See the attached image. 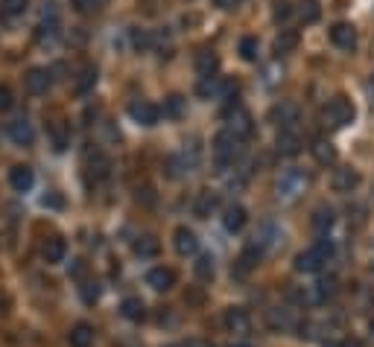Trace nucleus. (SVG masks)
Segmentation results:
<instances>
[{
    "label": "nucleus",
    "mask_w": 374,
    "mask_h": 347,
    "mask_svg": "<svg viewBox=\"0 0 374 347\" xmlns=\"http://www.w3.org/2000/svg\"><path fill=\"white\" fill-rule=\"evenodd\" d=\"M313 158L322 163V166H330L337 161V149H334V143H328V141H316L313 143Z\"/></svg>",
    "instance_id": "obj_26"
},
{
    "label": "nucleus",
    "mask_w": 374,
    "mask_h": 347,
    "mask_svg": "<svg viewBox=\"0 0 374 347\" xmlns=\"http://www.w3.org/2000/svg\"><path fill=\"white\" fill-rule=\"evenodd\" d=\"M354 117H357V108H354V103L348 100V96H334V100L322 108V120H325V126H330V129L348 126V123H354Z\"/></svg>",
    "instance_id": "obj_1"
},
{
    "label": "nucleus",
    "mask_w": 374,
    "mask_h": 347,
    "mask_svg": "<svg viewBox=\"0 0 374 347\" xmlns=\"http://www.w3.org/2000/svg\"><path fill=\"white\" fill-rule=\"evenodd\" d=\"M41 204H44V207H62V199L56 196V193H50V196L41 199Z\"/></svg>",
    "instance_id": "obj_43"
},
{
    "label": "nucleus",
    "mask_w": 374,
    "mask_h": 347,
    "mask_svg": "<svg viewBox=\"0 0 374 347\" xmlns=\"http://www.w3.org/2000/svg\"><path fill=\"white\" fill-rule=\"evenodd\" d=\"M298 117H301L298 105L289 103V100H281L278 105H272V111H269V120L275 123V126H281V132L284 129H293L296 123H298Z\"/></svg>",
    "instance_id": "obj_4"
},
{
    "label": "nucleus",
    "mask_w": 374,
    "mask_h": 347,
    "mask_svg": "<svg viewBox=\"0 0 374 347\" xmlns=\"http://www.w3.org/2000/svg\"><path fill=\"white\" fill-rule=\"evenodd\" d=\"M6 310H9V298H6L3 292H0V315H3Z\"/></svg>",
    "instance_id": "obj_47"
},
{
    "label": "nucleus",
    "mask_w": 374,
    "mask_h": 347,
    "mask_svg": "<svg viewBox=\"0 0 374 347\" xmlns=\"http://www.w3.org/2000/svg\"><path fill=\"white\" fill-rule=\"evenodd\" d=\"M67 344H71V347H91L94 344V327L85 324V321L74 324L71 332H67Z\"/></svg>",
    "instance_id": "obj_16"
},
{
    "label": "nucleus",
    "mask_w": 374,
    "mask_h": 347,
    "mask_svg": "<svg viewBox=\"0 0 374 347\" xmlns=\"http://www.w3.org/2000/svg\"><path fill=\"white\" fill-rule=\"evenodd\" d=\"M298 149H301V137L293 129H284L278 134V152L281 155H298Z\"/></svg>",
    "instance_id": "obj_23"
},
{
    "label": "nucleus",
    "mask_w": 374,
    "mask_h": 347,
    "mask_svg": "<svg viewBox=\"0 0 374 347\" xmlns=\"http://www.w3.org/2000/svg\"><path fill=\"white\" fill-rule=\"evenodd\" d=\"M325 347H357L351 341H325Z\"/></svg>",
    "instance_id": "obj_46"
},
{
    "label": "nucleus",
    "mask_w": 374,
    "mask_h": 347,
    "mask_svg": "<svg viewBox=\"0 0 374 347\" xmlns=\"http://www.w3.org/2000/svg\"><path fill=\"white\" fill-rule=\"evenodd\" d=\"M334 225V211L330 207H316V213H313V228L318 231V233H328V228Z\"/></svg>",
    "instance_id": "obj_29"
},
{
    "label": "nucleus",
    "mask_w": 374,
    "mask_h": 347,
    "mask_svg": "<svg viewBox=\"0 0 374 347\" xmlns=\"http://www.w3.org/2000/svg\"><path fill=\"white\" fill-rule=\"evenodd\" d=\"M313 248H316V254H318V257H322L325 263H328L330 257H334V242H330L328 237H322V240H318V242H316Z\"/></svg>",
    "instance_id": "obj_40"
},
{
    "label": "nucleus",
    "mask_w": 374,
    "mask_h": 347,
    "mask_svg": "<svg viewBox=\"0 0 374 347\" xmlns=\"http://www.w3.org/2000/svg\"><path fill=\"white\" fill-rule=\"evenodd\" d=\"M337 295V281L328 277V281H318L316 286H310V303H328Z\"/></svg>",
    "instance_id": "obj_20"
},
{
    "label": "nucleus",
    "mask_w": 374,
    "mask_h": 347,
    "mask_svg": "<svg viewBox=\"0 0 374 347\" xmlns=\"http://www.w3.org/2000/svg\"><path fill=\"white\" fill-rule=\"evenodd\" d=\"M223 324L228 332H234V336H246V332L252 330V318H248V312L243 307H231L223 315Z\"/></svg>",
    "instance_id": "obj_7"
},
{
    "label": "nucleus",
    "mask_w": 374,
    "mask_h": 347,
    "mask_svg": "<svg viewBox=\"0 0 374 347\" xmlns=\"http://www.w3.org/2000/svg\"><path fill=\"white\" fill-rule=\"evenodd\" d=\"M371 274H374V263H371Z\"/></svg>",
    "instance_id": "obj_49"
},
{
    "label": "nucleus",
    "mask_w": 374,
    "mask_h": 347,
    "mask_svg": "<svg viewBox=\"0 0 374 347\" xmlns=\"http://www.w3.org/2000/svg\"><path fill=\"white\" fill-rule=\"evenodd\" d=\"M24 85H26V91H30L33 96H41V94L50 91L53 76H50V71H44V67H30L26 76H24Z\"/></svg>",
    "instance_id": "obj_8"
},
{
    "label": "nucleus",
    "mask_w": 374,
    "mask_h": 347,
    "mask_svg": "<svg viewBox=\"0 0 374 347\" xmlns=\"http://www.w3.org/2000/svg\"><path fill=\"white\" fill-rule=\"evenodd\" d=\"M129 117L137 123V126H146L149 129V126H155V123L161 120V108L146 103V100H137V103L129 105Z\"/></svg>",
    "instance_id": "obj_6"
},
{
    "label": "nucleus",
    "mask_w": 374,
    "mask_h": 347,
    "mask_svg": "<svg viewBox=\"0 0 374 347\" xmlns=\"http://www.w3.org/2000/svg\"><path fill=\"white\" fill-rule=\"evenodd\" d=\"M26 3H30V0H0V12H3V15H21Z\"/></svg>",
    "instance_id": "obj_36"
},
{
    "label": "nucleus",
    "mask_w": 374,
    "mask_h": 347,
    "mask_svg": "<svg viewBox=\"0 0 374 347\" xmlns=\"http://www.w3.org/2000/svg\"><path fill=\"white\" fill-rule=\"evenodd\" d=\"M15 105V96H12V88L9 85H0V111H9Z\"/></svg>",
    "instance_id": "obj_41"
},
{
    "label": "nucleus",
    "mask_w": 374,
    "mask_h": 347,
    "mask_svg": "<svg viewBox=\"0 0 374 347\" xmlns=\"http://www.w3.org/2000/svg\"><path fill=\"white\" fill-rule=\"evenodd\" d=\"M272 15H275V21H287L289 15H293V3H289V0H275Z\"/></svg>",
    "instance_id": "obj_37"
},
{
    "label": "nucleus",
    "mask_w": 374,
    "mask_h": 347,
    "mask_svg": "<svg viewBox=\"0 0 374 347\" xmlns=\"http://www.w3.org/2000/svg\"><path fill=\"white\" fill-rule=\"evenodd\" d=\"M88 166H91V172H94L96 178H105L108 170H112V161H108L103 152H94V155H88Z\"/></svg>",
    "instance_id": "obj_30"
},
{
    "label": "nucleus",
    "mask_w": 374,
    "mask_h": 347,
    "mask_svg": "<svg viewBox=\"0 0 374 347\" xmlns=\"http://www.w3.org/2000/svg\"><path fill=\"white\" fill-rule=\"evenodd\" d=\"M228 132L234 137H240V141H246L248 134L255 132V123H252V114H248L246 108L234 105V111H228Z\"/></svg>",
    "instance_id": "obj_5"
},
{
    "label": "nucleus",
    "mask_w": 374,
    "mask_h": 347,
    "mask_svg": "<svg viewBox=\"0 0 374 347\" xmlns=\"http://www.w3.org/2000/svg\"><path fill=\"white\" fill-rule=\"evenodd\" d=\"M193 272H196L199 281H211L214 272H216V266H214V257H211V254H202V257L196 260V266H193Z\"/></svg>",
    "instance_id": "obj_33"
},
{
    "label": "nucleus",
    "mask_w": 374,
    "mask_h": 347,
    "mask_svg": "<svg viewBox=\"0 0 374 347\" xmlns=\"http://www.w3.org/2000/svg\"><path fill=\"white\" fill-rule=\"evenodd\" d=\"M260 257H263V248L257 242H248L243 248V254H240V272H252L260 263Z\"/></svg>",
    "instance_id": "obj_24"
},
{
    "label": "nucleus",
    "mask_w": 374,
    "mask_h": 347,
    "mask_svg": "<svg viewBox=\"0 0 374 347\" xmlns=\"http://www.w3.org/2000/svg\"><path fill=\"white\" fill-rule=\"evenodd\" d=\"M103 6V0H74V9L82 12V15H91V12H96Z\"/></svg>",
    "instance_id": "obj_39"
},
{
    "label": "nucleus",
    "mask_w": 374,
    "mask_h": 347,
    "mask_svg": "<svg viewBox=\"0 0 374 347\" xmlns=\"http://www.w3.org/2000/svg\"><path fill=\"white\" fill-rule=\"evenodd\" d=\"M146 283L155 289V292H170V289L176 286V272L167 269V266H155L146 272Z\"/></svg>",
    "instance_id": "obj_11"
},
{
    "label": "nucleus",
    "mask_w": 374,
    "mask_h": 347,
    "mask_svg": "<svg viewBox=\"0 0 374 347\" xmlns=\"http://www.w3.org/2000/svg\"><path fill=\"white\" fill-rule=\"evenodd\" d=\"M330 41H334V47L339 50H354L357 47V30H354V24H334L330 26Z\"/></svg>",
    "instance_id": "obj_9"
},
{
    "label": "nucleus",
    "mask_w": 374,
    "mask_h": 347,
    "mask_svg": "<svg viewBox=\"0 0 374 347\" xmlns=\"http://www.w3.org/2000/svg\"><path fill=\"white\" fill-rule=\"evenodd\" d=\"M182 111H185V96L173 94V96H167V100H164V108H161V114H164V117L178 120V117H182Z\"/></svg>",
    "instance_id": "obj_28"
},
{
    "label": "nucleus",
    "mask_w": 374,
    "mask_h": 347,
    "mask_svg": "<svg viewBox=\"0 0 374 347\" xmlns=\"http://www.w3.org/2000/svg\"><path fill=\"white\" fill-rule=\"evenodd\" d=\"M96 298H100V283H94V281L82 283V301H85V303H96Z\"/></svg>",
    "instance_id": "obj_38"
},
{
    "label": "nucleus",
    "mask_w": 374,
    "mask_h": 347,
    "mask_svg": "<svg viewBox=\"0 0 374 347\" xmlns=\"http://www.w3.org/2000/svg\"><path fill=\"white\" fill-rule=\"evenodd\" d=\"M298 18L304 24H316L318 18H322V9H318L316 0H304V3H298Z\"/></svg>",
    "instance_id": "obj_31"
},
{
    "label": "nucleus",
    "mask_w": 374,
    "mask_h": 347,
    "mask_svg": "<svg viewBox=\"0 0 374 347\" xmlns=\"http://www.w3.org/2000/svg\"><path fill=\"white\" fill-rule=\"evenodd\" d=\"M33 181H35V175H33V170L26 163H18V166H12L9 170V184H12L15 193H26L33 187Z\"/></svg>",
    "instance_id": "obj_15"
},
{
    "label": "nucleus",
    "mask_w": 374,
    "mask_h": 347,
    "mask_svg": "<svg viewBox=\"0 0 374 347\" xmlns=\"http://www.w3.org/2000/svg\"><path fill=\"white\" fill-rule=\"evenodd\" d=\"M298 47V33L296 30H281V35L275 38V53H293Z\"/></svg>",
    "instance_id": "obj_27"
},
{
    "label": "nucleus",
    "mask_w": 374,
    "mask_h": 347,
    "mask_svg": "<svg viewBox=\"0 0 374 347\" xmlns=\"http://www.w3.org/2000/svg\"><path fill=\"white\" fill-rule=\"evenodd\" d=\"M310 178L304 175L301 170H284L278 175V181H275V193H278L281 202H296L304 190H307Z\"/></svg>",
    "instance_id": "obj_2"
},
{
    "label": "nucleus",
    "mask_w": 374,
    "mask_h": 347,
    "mask_svg": "<svg viewBox=\"0 0 374 347\" xmlns=\"http://www.w3.org/2000/svg\"><path fill=\"white\" fill-rule=\"evenodd\" d=\"M182 347H214V344L207 341V339H190V341H185Z\"/></svg>",
    "instance_id": "obj_44"
},
{
    "label": "nucleus",
    "mask_w": 374,
    "mask_h": 347,
    "mask_svg": "<svg viewBox=\"0 0 374 347\" xmlns=\"http://www.w3.org/2000/svg\"><path fill=\"white\" fill-rule=\"evenodd\" d=\"M240 143H243L240 137H234L228 129L219 132V134L214 137V161H216V166H231L234 161H237Z\"/></svg>",
    "instance_id": "obj_3"
},
{
    "label": "nucleus",
    "mask_w": 374,
    "mask_h": 347,
    "mask_svg": "<svg viewBox=\"0 0 374 347\" xmlns=\"http://www.w3.org/2000/svg\"><path fill=\"white\" fill-rule=\"evenodd\" d=\"M240 55H243L246 62H255L257 59V38L255 35L240 38Z\"/></svg>",
    "instance_id": "obj_35"
},
{
    "label": "nucleus",
    "mask_w": 374,
    "mask_h": 347,
    "mask_svg": "<svg viewBox=\"0 0 374 347\" xmlns=\"http://www.w3.org/2000/svg\"><path fill=\"white\" fill-rule=\"evenodd\" d=\"M94 85H96V71L94 67H85V71L79 73V79H76V94H88Z\"/></svg>",
    "instance_id": "obj_34"
},
{
    "label": "nucleus",
    "mask_w": 374,
    "mask_h": 347,
    "mask_svg": "<svg viewBox=\"0 0 374 347\" xmlns=\"http://www.w3.org/2000/svg\"><path fill=\"white\" fill-rule=\"evenodd\" d=\"M158 251H161V242L152 237V233H144V237L135 242V254L137 257H158Z\"/></svg>",
    "instance_id": "obj_25"
},
{
    "label": "nucleus",
    "mask_w": 374,
    "mask_h": 347,
    "mask_svg": "<svg viewBox=\"0 0 374 347\" xmlns=\"http://www.w3.org/2000/svg\"><path fill=\"white\" fill-rule=\"evenodd\" d=\"M246 219H248V213H246V207H243V204H228V207H226L223 222H226V228H228L231 233L243 231V228H246Z\"/></svg>",
    "instance_id": "obj_18"
},
{
    "label": "nucleus",
    "mask_w": 374,
    "mask_h": 347,
    "mask_svg": "<svg viewBox=\"0 0 374 347\" xmlns=\"http://www.w3.org/2000/svg\"><path fill=\"white\" fill-rule=\"evenodd\" d=\"M231 347H252V344H231Z\"/></svg>",
    "instance_id": "obj_48"
},
{
    "label": "nucleus",
    "mask_w": 374,
    "mask_h": 347,
    "mask_svg": "<svg viewBox=\"0 0 374 347\" xmlns=\"http://www.w3.org/2000/svg\"><path fill=\"white\" fill-rule=\"evenodd\" d=\"M216 71H219V59H216V53H211V50L196 53V73H199L202 79L216 76Z\"/></svg>",
    "instance_id": "obj_17"
},
{
    "label": "nucleus",
    "mask_w": 374,
    "mask_h": 347,
    "mask_svg": "<svg viewBox=\"0 0 374 347\" xmlns=\"http://www.w3.org/2000/svg\"><path fill=\"white\" fill-rule=\"evenodd\" d=\"M41 257H44L47 266H59V263H65V257H67V242L62 237L44 240V245H41Z\"/></svg>",
    "instance_id": "obj_12"
},
{
    "label": "nucleus",
    "mask_w": 374,
    "mask_h": 347,
    "mask_svg": "<svg viewBox=\"0 0 374 347\" xmlns=\"http://www.w3.org/2000/svg\"><path fill=\"white\" fill-rule=\"evenodd\" d=\"M322 266H325V260L316 254V248H310V251H301L296 257V272H301V274H313V272H318Z\"/></svg>",
    "instance_id": "obj_19"
},
{
    "label": "nucleus",
    "mask_w": 374,
    "mask_h": 347,
    "mask_svg": "<svg viewBox=\"0 0 374 347\" xmlns=\"http://www.w3.org/2000/svg\"><path fill=\"white\" fill-rule=\"evenodd\" d=\"M120 312H123V318H129V321H144L146 318V307L141 298H126L120 303Z\"/></svg>",
    "instance_id": "obj_21"
},
{
    "label": "nucleus",
    "mask_w": 374,
    "mask_h": 347,
    "mask_svg": "<svg viewBox=\"0 0 374 347\" xmlns=\"http://www.w3.org/2000/svg\"><path fill=\"white\" fill-rule=\"evenodd\" d=\"M357 184H359V175L351 166H339V170H334V175H330V187H334V193H342V196L357 190Z\"/></svg>",
    "instance_id": "obj_10"
},
{
    "label": "nucleus",
    "mask_w": 374,
    "mask_h": 347,
    "mask_svg": "<svg viewBox=\"0 0 374 347\" xmlns=\"http://www.w3.org/2000/svg\"><path fill=\"white\" fill-rule=\"evenodd\" d=\"M266 321H269V327H272V330H278V332L293 327V318H289V312H287V310H269Z\"/></svg>",
    "instance_id": "obj_32"
},
{
    "label": "nucleus",
    "mask_w": 374,
    "mask_h": 347,
    "mask_svg": "<svg viewBox=\"0 0 374 347\" xmlns=\"http://www.w3.org/2000/svg\"><path fill=\"white\" fill-rule=\"evenodd\" d=\"M6 134H9V141L18 143V146H30L35 141V132H33L30 120H12L6 126Z\"/></svg>",
    "instance_id": "obj_13"
},
{
    "label": "nucleus",
    "mask_w": 374,
    "mask_h": 347,
    "mask_svg": "<svg viewBox=\"0 0 374 347\" xmlns=\"http://www.w3.org/2000/svg\"><path fill=\"white\" fill-rule=\"evenodd\" d=\"M173 245H176V251L182 254V257H190V254H196L199 251V240H196V233H193L190 228H176L173 233Z\"/></svg>",
    "instance_id": "obj_14"
},
{
    "label": "nucleus",
    "mask_w": 374,
    "mask_h": 347,
    "mask_svg": "<svg viewBox=\"0 0 374 347\" xmlns=\"http://www.w3.org/2000/svg\"><path fill=\"white\" fill-rule=\"evenodd\" d=\"M53 143H56V149H65L67 146V134L62 126H53Z\"/></svg>",
    "instance_id": "obj_42"
},
{
    "label": "nucleus",
    "mask_w": 374,
    "mask_h": 347,
    "mask_svg": "<svg viewBox=\"0 0 374 347\" xmlns=\"http://www.w3.org/2000/svg\"><path fill=\"white\" fill-rule=\"evenodd\" d=\"M219 204V196L216 193H211V190H202L199 193V199H196V207H193V211H196V216L199 219H207L214 213V207Z\"/></svg>",
    "instance_id": "obj_22"
},
{
    "label": "nucleus",
    "mask_w": 374,
    "mask_h": 347,
    "mask_svg": "<svg viewBox=\"0 0 374 347\" xmlns=\"http://www.w3.org/2000/svg\"><path fill=\"white\" fill-rule=\"evenodd\" d=\"M214 3H216L219 9H237V6H240V0H214Z\"/></svg>",
    "instance_id": "obj_45"
}]
</instances>
